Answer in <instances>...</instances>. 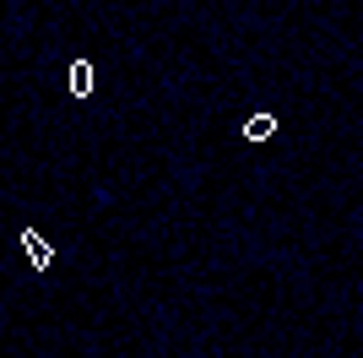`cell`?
Masks as SVG:
<instances>
[{
	"mask_svg": "<svg viewBox=\"0 0 363 358\" xmlns=\"http://www.w3.org/2000/svg\"><path fill=\"white\" fill-rule=\"evenodd\" d=\"M22 250H28V261H33L38 271L55 261V250H49V239H38V228H28V234H22Z\"/></svg>",
	"mask_w": 363,
	"mask_h": 358,
	"instance_id": "obj_1",
	"label": "cell"
},
{
	"mask_svg": "<svg viewBox=\"0 0 363 358\" xmlns=\"http://www.w3.org/2000/svg\"><path fill=\"white\" fill-rule=\"evenodd\" d=\"M272 131H277V114H250V125H244L250 141H272Z\"/></svg>",
	"mask_w": 363,
	"mask_h": 358,
	"instance_id": "obj_2",
	"label": "cell"
},
{
	"mask_svg": "<svg viewBox=\"0 0 363 358\" xmlns=\"http://www.w3.org/2000/svg\"><path fill=\"white\" fill-rule=\"evenodd\" d=\"M71 92H76V98H87V92H92V65H87V60H76V65H71Z\"/></svg>",
	"mask_w": 363,
	"mask_h": 358,
	"instance_id": "obj_3",
	"label": "cell"
}]
</instances>
